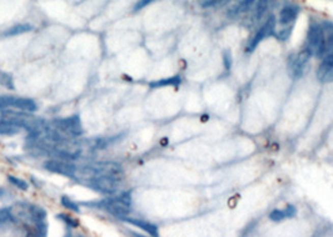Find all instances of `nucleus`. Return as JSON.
<instances>
[{
    "label": "nucleus",
    "instance_id": "obj_3",
    "mask_svg": "<svg viewBox=\"0 0 333 237\" xmlns=\"http://www.w3.org/2000/svg\"><path fill=\"white\" fill-rule=\"evenodd\" d=\"M277 16L274 14H269L264 19V21L262 23V25L257 29V31L253 34V37L251 38V40L248 42L247 46H245V51L247 53H253L256 50V48L261 44L263 40L268 39V38L274 37L275 30H277Z\"/></svg>",
    "mask_w": 333,
    "mask_h": 237
},
{
    "label": "nucleus",
    "instance_id": "obj_2",
    "mask_svg": "<svg viewBox=\"0 0 333 237\" xmlns=\"http://www.w3.org/2000/svg\"><path fill=\"white\" fill-rule=\"evenodd\" d=\"M84 205L97 206V208L105 210L106 212H109L113 216L122 219V217L128 216L130 214V210H132V195H130L129 191H125L122 192L121 195L116 196V197L106 198V200H102L95 204H84Z\"/></svg>",
    "mask_w": 333,
    "mask_h": 237
},
{
    "label": "nucleus",
    "instance_id": "obj_14",
    "mask_svg": "<svg viewBox=\"0 0 333 237\" xmlns=\"http://www.w3.org/2000/svg\"><path fill=\"white\" fill-rule=\"evenodd\" d=\"M297 215V208L294 205H287L285 209H275L269 212V220L274 222H281L283 220L292 219Z\"/></svg>",
    "mask_w": 333,
    "mask_h": 237
},
{
    "label": "nucleus",
    "instance_id": "obj_12",
    "mask_svg": "<svg viewBox=\"0 0 333 237\" xmlns=\"http://www.w3.org/2000/svg\"><path fill=\"white\" fill-rule=\"evenodd\" d=\"M278 3H280L278 0H256L255 7L252 9L255 20L261 21L262 19L264 20L278 7Z\"/></svg>",
    "mask_w": 333,
    "mask_h": 237
},
{
    "label": "nucleus",
    "instance_id": "obj_22",
    "mask_svg": "<svg viewBox=\"0 0 333 237\" xmlns=\"http://www.w3.org/2000/svg\"><path fill=\"white\" fill-rule=\"evenodd\" d=\"M0 85L10 90L14 89V81H13L12 75L8 73H0Z\"/></svg>",
    "mask_w": 333,
    "mask_h": 237
},
{
    "label": "nucleus",
    "instance_id": "obj_24",
    "mask_svg": "<svg viewBox=\"0 0 333 237\" xmlns=\"http://www.w3.org/2000/svg\"><path fill=\"white\" fill-rule=\"evenodd\" d=\"M9 222H15L14 216H13L12 214V210L10 209L0 210V225H2V223H9Z\"/></svg>",
    "mask_w": 333,
    "mask_h": 237
},
{
    "label": "nucleus",
    "instance_id": "obj_7",
    "mask_svg": "<svg viewBox=\"0 0 333 237\" xmlns=\"http://www.w3.org/2000/svg\"><path fill=\"white\" fill-rule=\"evenodd\" d=\"M53 126L61 133H64V135L68 136H80L84 132L80 116L76 115V114L72 116H68V118L54 120Z\"/></svg>",
    "mask_w": 333,
    "mask_h": 237
},
{
    "label": "nucleus",
    "instance_id": "obj_19",
    "mask_svg": "<svg viewBox=\"0 0 333 237\" xmlns=\"http://www.w3.org/2000/svg\"><path fill=\"white\" fill-rule=\"evenodd\" d=\"M293 25H287V26H282L281 29L275 30V34H274V38L277 40H280V42H287V40L291 38L292 35V30H293Z\"/></svg>",
    "mask_w": 333,
    "mask_h": 237
},
{
    "label": "nucleus",
    "instance_id": "obj_20",
    "mask_svg": "<svg viewBox=\"0 0 333 237\" xmlns=\"http://www.w3.org/2000/svg\"><path fill=\"white\" fill-rule=\"evenodd\" d=\"M8 181L10 182L12 185H14L16 189L21 190V191H26L29 189V184L23 179H19L16 176L13 175H8Z\"/></svg>",
    "mask_w": 333,
    "mask_h": 237
},
{
    "label": "nucleus",
    "instance_id": "obj_21",
    "mask_svg": "<svg viewBox=\"0 0 333 237\" xmlns=\"http://www.w3.org/2000/svg\"><path fill=\"white\" fill-rule=\"evenodd\" d=\"M61 202L64 209L69 210V211H73V212H79V204H76L75 201H73L72 198L68 197V196H62Z\"/></svg>",
    "mask_w": 333,
    "mask_h": 237
},
{
    "label": "nucleus",
    "instance_id": "obj_13",
    "mask_svg": "<svg viewBox=\"0 0 333 237\" xmlns=\"http://www.w3.org/2000/svg\"><path fill=\"white\" fill-rule=\"evenodd\" d=\"M122 221L124 222H128L130 223V225L135 226V227L141 228V230L146 231L148 235L151 236H158L159 235V230H158L157 225H154V223L149 222V221H146V220H139V219H133V217H129V216H125V217H122Z\"/></svg>",
    "mask_w": 333,
    "mask_h": 237
},
{
    "label": "nucleus",
    "instance_id": "obj_10",
    "mask_svg": "<svg viewBox=\"0 0 333 237\" xmlns=\"http://www.w3.org/2000/svg\"><path fill=\"white\" fill-rule=\"evenodd\" d=\"M302 12V7L294 2H288L281 7L277 15V23L282 26L293 25Z\"/></svg>",
    "mask_w": 333,
    "mask_h": 237
},
{
    "label": "nucleus",
    "instance_id": "obj_23",
    "mask_svg": "<svg viewBox=\"0 0 333 237\" xmlns=\"http://www.w3.org/2000/svg\"><path fill=\"white\" fill-rule=\"evenodd\" d=\"M57 219H59L61 220V221H63L65 223V225L67 226H69V227H78L79 226V221L78 220H75V219H73L72 216H69V215H67V214H59V215H57Z\"/></svg>",
    "mask_w": 333,
    "mask_h": 237
},
{
    "label": "nucleus",
    "instance_id": "obj_17",
    "mask_svg": "<svg viewBox=\"0 0 333 237\" xmlns=\"http://www.w3.org/2000/svg\"><path fill=\"white\" fill-rule=\"evenodd\" d=\"M33 30V26L31 24H16V25L12 26L10 29H8L7 31L4 32L5 37H15V35H20V34H25V32H29Z\"/></svg>",
    "mask_w": 333,
    "mask_h": 237
},
{
    "label": "nucleus",
    "instance_id": "obj_1",
    "mask_svg": "<svg viewBox=\"0 0 333 237\" xmlns=\"http://www.w3.org/2000/svg\"><path fill=\"white\" fill-rule=\"evenodd\" d=\"M303 49L315 58H323L326 55V31L322 20L311 18Z\"/></svg>",
    "mask_w": 333,
    "mask_h": 237
},
{
    "label": "nucleus",
    "instance_id": "obj_6",
    "mask_svg": "<svg viewBox=\"0 0 333 237\" xmlns=\"http://www.w3.org/2000/svg\"><path fill=\"white\" fill-rule=\"evenodd\" d=\"M7 108H13L16 110L26 111V113H34L38 110L37 103L29 97L13 96V95H2L0 96V110Z\"/></svg>",
    "mask_w": 333,
    "mask_h": 237
},
{
    "label": "nucleus",
    "instance_id": "obj_5",
    "mask_svg": "<svg viewBox=\"0 0 333 237\" xmlns=\"http://www.w3.org/2000/svg\"><path fill=\"white\" fill-rule=\"evenodd\" d=\"M312 58L310 53L307 50L298 51V53H294L289 55L287 60V70L288 74L292 79H299L301 76L304 74L306 67H307L308 61Z\"/></svg>",
    "mask_w": 333,
    "mask_h": 237
},
{
    "label": "nucleus",
    "instance_id": "obj_15",
    "mask_svg": "<svg viewBox=\"0 0 333 237\" xmlns=\"http://www.w3.org/2000/svg\"><path fill=\"white\" fill-rule=\"evenodd\" d=\"M182 83V78L179 75L171 76V78L159 79V80H154L149 83V88L151 89H159L165 88V86H178Z\"/></svg>",
    "mask_w": 333,
    "mask_h": 237
},
{
    "label": "nucleus",
    "instance_id": "obj_18",
    "mask_svg": "<svg viewBox=\"0 0 333 237\" xmlns=\"http://www.w3.org/2000/svg\"><path fill=\"white\" fill-rule=\"evenodd\" d=\"M231 3V0H198L199 7L203 9H217V8L226 7Z\"/></svg>",
    "mask_w": 333,
    "mask_h": 237
},
{
    "label": "nucleus",
    "instance_id": "obj_25",
    "mask_svg": "<svg viewBox=\"0 0 333 237\" xmlns=\"http://www.w3.org/2000/svg\"><path fill=\"white\" fill-rule=\"evenodd\" d=\"M222 58H223V66H225V69L227 70V72H229L232 67V65H233V58H232L231 51L229 50L223 51Z\"/></svg>",
    "mask_w": 333,
    "mask_h": 237
},
{
    "label": "nucleus",
    "instance_id": "obj_11",
    "mask_svg": "<svg viewBox=\"0 0 333 237\" xmlns=\"http://www.w3.org/2000/svg\"><path fill=\"white\" fill-rule=\"evenodd\" d=\"M317 79L321 83H333V50L322 58L317 69Z\"/></svg>",
    "mask_w": 333,
    "mask_h": 237
},
{
    "label": "nucleus",
    "instance_id": "obj_16",
    "mask_svg": "<svg viewBox=\"0 0 333 237\" xmlns=\"http://www.w3.org/2000/svg\"><path fill=\"white\" fill-rule=\"evenodd\" d=\"M21 127L14 122L0 120V135L2 136H15L20 132Z\"/></svg>",
    "mask_w": 333,
    "mask_h": 237
},
{
    "label": "nucleus",
    "instance_id": "obj_26",
    "mask_svg": "<svg viewBox=\"0 0 333 237\" xmlns=\"http://www.w3.org/2000/svg\"><path fill=\"white\" fill-rule=\"evenodd\" d=\"M157 0H136L134 7H133V12H141V10H143L144 8L149 7V5L153 4V3H155Z\"/></svg>",
    "mask_w": 333,
    "mask_h": 237
},
{
    "label": "nucleus",
    "instance_id": "obj_4",
    "mask_svg": "<svg viewBox=\"0 0 333 237\" xmlns=\"http://www.w3.org/2000/svg\"><path fill=\"white\" fill-rule=\"evenodd\" d=\"M121 179L110 175H92L88 176L86 181H88L87 185L95 191L113 195L114 192L118 191Z\"/></svg>",
    "mask_w": 333,
    "mask_h": 237
},
{
    "label": "nucleus",
    "instance_id": "obj_9",
    "mask_svg": "<svg viewBox=\"0 0 333 237\" xmlns=\"http://www.w3.org/2000/svg\"><path fill=\"white\" fill-rule=\"evenodd\" d=\"M44 168L46 171H50L53 174H58V175L65 176V178L74 179L78 168L72 160L68 159H51L44 162Z\"/></svg>",
    "mask_w": 333,
    "mask_h": 237
},
{
    "label": "nucleus",
    "instance_id": "obj_8",
    "mask_svg": "<svg viewBox=\"0 0 333 237\" xmlns=\"http://www.w3.org/2000/svg\"><path fill=\"white\" fill-rule=\"evenodd\" d=\"M84 174L92 175H110L117 176V178H122L123 176V167L121 163L114 161H102L91 163L87 167H84ZM88 178V176H87Z\"/></svg>",
    "mask_w": 333,
    "mask_h": 237
}]
</instances>
